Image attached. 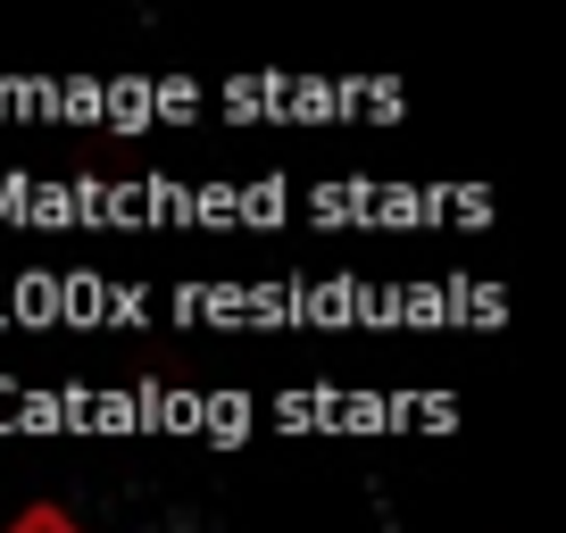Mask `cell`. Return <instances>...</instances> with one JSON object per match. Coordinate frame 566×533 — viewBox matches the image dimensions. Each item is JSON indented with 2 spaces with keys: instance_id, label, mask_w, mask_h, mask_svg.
<instances>
[{
  "instance_id": "1",
  "label": "cell",
  "mask_w": 566,
  "mask_h": 533,
  "mask_svg": "<svg viewBox=\"0 0 566 533\" xmlns=\"http://www.w3.org/2000/svg\"><path fill=\"white\" fill-rule=\"evenodd\" d=\"M18 533H67V525H59V516H51V509H42V516H25V525H18Z\"/></svg>"
}]
</instances>
